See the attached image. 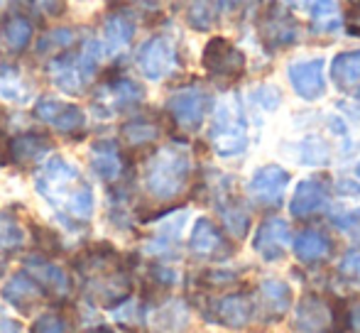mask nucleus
<instances>
[{"mask_svg":"<svg viewBox=\"0 0 360 333\" xmlns=\"http://www.w3.org/2000/svg\"><path fill=\"white\" fill-rule=\"evenodd\" d=\"M331 79L338 89H348L360 81V49L336 54V59L331 62Z\"/></svg>","mask_w":360,"mask_h":333,"instance_id":"obj_26","label":"nucleus"},{"mask_svg":"<svg viewBox=\"0 0 360 333\" xmlns=\"http://www.w3.org/2000/svg\"><path fill=\"white\" fill-rule=\"evenodd\" d=\"M292 306V289L282 280H267L260 287V309L267 321H277Z\"/></svg>","mask_w":360,"mask_h":333,"instance_id":"obj_19","label":"nucleus"},{"mask_svg":"<svg viewBox=\"0 0 360 333\" xmlns=\"http://www.w3.org/2000/svg\"><path fill=\"white\" fill-rule=\"evenodd\" d=\"M328 324V306L323 299L319 296L309 294L299 301L297 306V314H294V326L304 333H316V331H323Z\"/></svg>","mask_w":360,"mask_h":333,"instance_id":"obj_22","label":"nucleus"},{"mask_svg":"<svg viewBox=\"0 0 360 333\" xmlns=\"http://www.w3.org/2000/svg\"><path fill=\"white\" fill-rule=\"evenodd\" d=\"M152 277L157 282H162V285H174L176 280L174 270H169V267H152Z\"/></svg>","mask_w":360,"mask_h":333,"instance_id":"obj_41","label":"nucleus"},{"mask_svg":"<svg viewBox=\"0 0 360 333\" xmlns=\"http://www.w3.org/2000/svg\"><path fill=\"white\" fill-rule=\"evenodd\" d=\"M218 0H194L186 10V20L194 30H209L218 20Z\"/></svg>","mask_w":360,"mask_h":333,"instance_id":"obj_30","label":"nucleus"},{"mask_svg":"<svg viewBox=\"0 0 360 333\" xmlns=\"http://www.w3.org/2000/svg\"><path fill=\"white\" fill-rule=\"evenodd\" d=\"M209 138L221 157H236L248 148L245 115H243V108L236 98H226L218 103Z\"/></svg>","mask_w":360,"mask_h":333,"instance_id":"obj_3","label":"nucleus"},{"mask_svg":"<svg viewBox=\"0 0 360 333\" xmlns=\"http://www.w3.org/2000/svg\"><path fill=\"white\" fill-rule=\"evenodd\" d=\"M346 329L348 333H360V299L353 301L346 311Z\"/></svg>","mask_w":360,"mask_h":333,"instance_id":"obj_38","label":"nucleus"},{"mask_svg":"<svg viewBox=\"0 0 360 333\" xmlns=\"http://www.w3.org/2000/svg\"><path fill=\"white\" fill-rule=\"evenodd\" d=\"M328 250H331L328 238L314 228L302 230V233L294 238V255H297V260L304 262V265H311V262L323 260V257L328 255Z\"/></svg>","mask_w":360,"mask_h":333,"instance_id":"obj_24","label":"nucleus"},{"mask_svg":"<svg viewBox=\"0 0 360 333\" xmlns=\"http://www.w3.org/2000/svg\"><path fill=\"white\" fill-rule=\"evenodd\" d=\"M287 79L297 96L304 100H316L326 93V77H323L321 59H309V62H294L287 69Z\"/></svg>","mask_w":360,"mask_h":333,"instance_id":"obj_12","label":"nucleus"},{"mask_svg":"<svg viewBox=\"0 0 360 333\" xmlns=\"http://www.w3.org/2000/svg\"><path fill=\"white\" fill-rule=\"evenodd\" d=\"M101 57H103V44L98 39H89L79 52H64L62 57L54 59L49 64V77L67 93H81L98 72Z\"/></svg>","mask_w":360,"mask_h":333,"instance_id":"obj_2","label":"nucleus"},{"mask_svg":"<svg viewBox=\"0 0 360 333\" xmlns=\"http://www.w3.org/2000/svg\"><path fill=\"white\" fill-rule=\"evenodd\" d=\"M328 201V186L326 181H321L319 176L299 181V186L294 189L292 199H289V214L294 218H307L314 216L316 211H321Z\"/></svg>","mask_w":360,"mask_h":333,"instance_id":"obj_15","label":"nucleus"},{"mask_svg":"<svg viewBox=\"0 0 360 333\" xmlns=\"http://www.w3.org/2000/svg\"><path fill=\"white\" fill-rule=\"evenodd\" d=\"M289 184V171L280 164H265L252 174L248 194L262 206H280Z\"/></svg>","mask_w":360,"mask_h":333,"instance_id":"obj_10","label":"nucleus"},{"mask_svg":"<svg viewBox=\"0 0 360 333\" xmlns=\"http://www.w3.org/2000/svg\"><path fill=\"white\" fill-rule=\"evenodd\" d=\"M262 39H265L267 47H289L297 39V25L294 20L285 13L282 5H272L265 13L260 22Z\"/></svg>","mask_w":360,"mask_h":333,"instance_id":"obj_16","label":"nucleus"},{"mask_svg":"<svg viewBox=\"0 0 360 333\" xmlns=\"http://www.w3.org/2000/svg\"><path fill=\"white\" fill-rule=\"evenodd\" d=\"M25 243L22 223L8 211H0V250H15Z\"/></svg>","mask_w":360,"mask_h":333,"instance_id":"obj_32","label":"nucleus"},{"mask_svg":"<svg viewBox=\"0 0 360 333\" xmlns=\"http://www.w3.org/2000/svg\"><path fill=\"white\" fill-rule=\"evenodd\" d=\"M204 69L216 81H236L245 74V54L226 37H214L204 47Z\"/></svg>","mask_w":360,"mask_h":333,"instance_id":"obj_4","label":"nucleus"},{"mask_svg":"<svg viewBox=\"0 0 360 333\" xmlns=\"http://www.w3.org/2000/svg\"><path fill=\"white\" fill-rule=\"evenodd\" d=\"M297 10L307 13L314 20V27L319 32H333L341 27L338 18V0H289Z\"/></svg>","mask_w":360,"mask_h":333,"instance_id":"obj_20","label":"nucleus"},{"mask_svg":"<svg viewBox=\"0 0 360 333\" xmlns=\"http://www.w3.org/2000/svg\"><path fill=\"white\" fill-rule=\"evenodd\" d=\"M138 67L145 79L160 81L169 77L172 69L176 67V49L167 37H152L140 47L138 52Z\"/></svg>","mask_w":360,"mask_h":333,"instance_id":"obj_9","label":"nucleus"},{"mask_svg":"<svg viewBox=\"0 0 360 333\" xmlns=\"http://www.w3.org/2000/svg\"><path fill=\"white\" fill-rule=\"evenodd\" d=\"M39 8H42L44 13H49V15H59L64 10V3H62V0H39Z\"/></svg>","mask_w":360,"mask_h":333,"instance_id":"obj_42","label":"nucleus"},{"mask_svg":"<svg viewBox=\"0 0 360 333\" xmlns=\"http://www.w3.org/2000/svg\"><path fill=\"white\" fill-rule=\"evenodd\" d=\"M140 3H145V5H155L157 0H140Z\"/></svg>","mask_w":360,"mask_h":333,"instance_id":"obj_45","label":"nucleus"},{"mask_svg":"<svg viewBox=\"0 0 360 333\" xmlns=\"http://www.w3.org/2000/svg\"><path fill=\"white\" fill-rule=\"evenodd\" d=\"M243 0H226V5H231V8H236V5H240Z\"/></svg>","mask_w":360,"mask_h":333,"instance_id":"obj_44","label":"nucleus"},{"mask_svg":"<svg viewBox=\"0 0 360 333\" xmlns=\"http://www.w3.org/2000/svg\"><path fill=\"white\" fill-rule=\"evenodd\" d=\"M358 230H360V226H358Z\"/></svg>","mask_w":360,"mask_h":333,"instance_id":"obj_48","label":"nucleus"},{"mask_svg":"<svg viewBox=\"0 0 360 333\" xmlns=\"http://www.w3.org/2000/svg\"><path fill=\"white\" fill-rule=\"evenodd\" d=\"M32 230H34V240H37V245L42 248L44 255H57V252L62 250V243H59L54 230L39 228V226H32Z\"/></svg>","mask_w":360,"mask_h":333,"instance_id":"obj_36","label":"nucleus"},{"mask_svg":"<svg viewBox=\"0 0 360 333\" xmlns=\"http://www.w3.org/2000/svg\"><path fill=\"white\" fill-rule=\"evenodd\" d=\"M292 243V230L285 218H267L260 223L252 240V248L265 262H277L285 257V252Z\"/></svg>","mask_w":360,"mask_h":333,"instance_id":"obj_11","label":"nucleus"},{"mask_svg":"<svg viewBox=\"0 0 360 333\" xmlns=\"http://www.w3.org/2000/svg\"><path fill=\"white\" fill-rule=\"evenodd\" d=\"M30 333H72V324L57 311H47V314L34 319Z\"/></svg>","mask_w":360,"mask_h":333,"instance_id":"obj_33","label":"nucleus"},{"mask_svg":"<svg viewBox=\"0 0 360 333\" xmlns=\"http://www.w3.org/2000/svg\"><path fill=\"white\" fill-rule=\"evenodd\" d=\"M302 150H304V155L299 157V162H304V164H323V162H328V150L319 138L302 140Z\"/></svg>","mask_w":360,"mask_h":333,"instance_id":"obj_34","label":"nucleus"},{"mask_svg":"<svg viewBox=\"0 0 360 333\" xmlns=\"http://www.w3.org/2000/svg\"><path fill=\"white\" fill-rule=\"evenodd\" d=\"M252 316H255V301H252L250 294H243V292H233V294L211 299L209 311H206V319L233 331L245 329L252 321Z\"/></svg>","mask_w":360,"mask_h":333,"instance_id":"obj_6","label":"nucleus"},{"mask_svg":"<svg viewBox=\"0 0 360 333\" xmlns=\"http://www.w3.org/2000/svg\"><path fill=\"white\" fill-rule=\"evenodd\" d=\"M74 42V30H54V32L44 34L42 39H39V54L42 52H49V49H59V47H69V44Z\"/></svg>","mask_w":360,"mask_h":333,"instance_id":"obj_35","label":"nucleus"},{"mask_svg":"<svg viewBox=\"0 0 360 333\" xmlns=\"http://www.w3.org/2000/svg\"><path fill=\"white\" fill-rule=\"evenodd\" d=\"M189 250L201 257H226L228 243L218 226L211 218H199L191 228L189 235Z\"/></svg>","mask_w":360,"mask_h":333,"instance_id":"obj_17","label":"nucleus"},{"mask_svg":"<svg viewBox=\"0 0 360 333\" xmlns=\"http://www.w3.org/2000/svg\"><path fill=\"white\" fill-rule=\"evenodd\" d=\"M64 209H67V214L74 216V218L89 221L91 216H94V209H96L94 191H91V186L81 181V184L76 186L72 194L67 196V201H64Z\"/></svg>","mask_w":360,"mask_h":333,"instance_id":"obj_28","label":"nucleus"},{"mask_svg":"<svg viewBox=\"0 0 360 333\" xmlns=\"http://www.w3.org/2000/svg\"><path fill=\"white\" fill-rule=\"evenodd\" d=\"M79 184H81L79 169H76L72 162H67L64 157L49 159V162L42 166V174H39V179H37L39 194L47 196L52 204H57V201L62 199V194H64V201H67V196L72 194Z\"/></svg>","mask_w":360,"mask_h":333,"instance_id":"obj_7","label":"nucleus"},{"mask_svg":"<svg viewBox=\"0 0 360 333\" xmlns=\"http://www.w3.org/2000/svg\"><path fill=\"white\" fill-rule=\"evenodd\" d=\"M123 138L128 140L130 145H147V143H155L157 135H160V128H157L152 120H145V118H135V120H128V123L120 128Z\"/></svg>","mask_w":360,"mask_h":333,"instance_id":"obj_31","label":"nucleus"},{"mask_svg":"<svg viewBox=\"0 0 360 333\" xmlns=\"http://www.w3.org/2000/svg\"><path fill=\"white\" fill-rule=\"evenodd\" d=\"M338 270H341V275L351 277V280H360V250L348 252L341 260V265H338Z\"/></svg>","mask_w":360,"mask_h":333,"instance_id":"obj_37","label":"nucleus"},{"mask_svg":"<svg viewBox=\"0 0 360 333\" xmlns=\"http://www.w3.org/2000/svg\"><path fill=\"white\" fill-rule=\"evenodd\" d=\"M91 166L103 181H115L123 171L120 150L113 140H101L91 148Z\"/></svg>","mask_w":360,"mask_h":333,"instance_id":"obj_21","label":"nucleus"},{"mask_svg":"<svg viewBox=\"0 0 360 333\" xmlns=\"http://www.w3.org/2000/svg\"><path fill=\"white\" fill-rule=\"evenodd\" d=\"M0 34H3L5 47L13 49V52H22V49L32 42L34 27L25 15L10 13V15H5L3 22H0Z\"/></svg>","mask_w":360,"mask_h":333,"instance_id":"obj_23","label":"nucleus"},{"mask_svg":"<svg viewBox=\"0 0 360 333\" xmlns=\"http://www.w3.org/2000/svg\"><path fill=\"white\" fill-rule=\"evenodd\" d=\"M34 115H37L44 125H49V128L59 130V133H64V135L79 133L86 125L84 110L76 103H69V100L39 98L37 103H34Z\"/></svg>","mask_w":360,"mask_h":333,"instance_id":"obj_8","label":"nucleus"},{"mask_svg":"<svg viewBox=\"0 0 360 333\" xmlns=\"http://www.w3.org/2000/svg\"><path fill=\"white\" fill-rule=\"evenodd\" d=\"M358 98H360V91H358Z\"/></svg>","mask_w":360,"mask_h":333,"instance_id":"obj_47","label":"nucleus"},{"mask_svg":"<svg viewBox=\"0 0 360 333\" xmlns=\"http://www.w3.org/2000/svg\"><path fill=\"white\" fill-rule=\"evenodd\" d=\"M346 27L351 30L353 34H358V37H360V0L351 3V8H348V13H346Z\"/></svg>","mask_w":360,"mask_h":333,"instance_id":"obj_39","label":"nucleus"},{"mask_svg":"<svg viewBox=\"0 0 360 333\" xmlns=\"http://www.w3.org/2000/svg\"><path fill=\"white\" fill-rule=\"evenodd\" d=\"M0 333H22V324L0 311Z\"/></svg>","mask_w":360,"mask_h":333,"instance_id":"obj_40","label":"nucleus"},{"mask_svg":"<svg viewBox=\"0 0 360 333\" xmlns=\"http://www.w3.org/2000/svg\"><path fill=\"white\" fill-rule=\"evenodd\" d=\"M89 333H115V331H113V329H108V326H98V329L89 331Z\"/></svg>","mask_w":360,"mask_h":333,"instance_id":"obj_43","label":"nucleus"},{"mask_svg":"<svg viewBox=\"0 0 360 333\" xmlns=\"http://www.w3.org/2000/svg\"><path fill=\"white\" fill-rule=\"evenodd\" d=\"M135 34V25L130 22L125 15H113V18H108V22H105L103 27V52L108 54H118L120 49L128 47V42L133 39Z\"/></svg>","mask_w":360,"mask_h":333,"instance_id":"obj_25","label":"nucleus"},{"mask_svg":"<svg viewBox=\"0 0 360 333\" xmlns=\"http://www.w3.org/2000/svg\"><path fill=\"white\" fill-rule=\"evenodd\" d=\"M191 176V157L181 148H162L147 162L145 186L155 199H176L186 189Z\"/></svg>","mask_w":360,"mask_h":333,"instance_id":"obj_1","label":"nucleus"},{"mask_svg":"<svg viewBox=\"0 0 360 333\" xmlns=\"http://www.w3.org/2000/svg\"><path fill=\"white\" fill-rule=\"evenodd\" d=\"M218 211H221L223 226H226V230L233 238H243V235L248 233V228H250V216H248L245 206H243L240 201L228 196V199H223L221 204H218Z\"/></svg>","mask_w":360,"mask_h":333,"instance_id":"obj_27","label":"nucleus"},{"mask_svg":"<svg viewBox=\"0 0 360 333\" xmlns=\"http://www.w3.org/2000/svg\"><path fill=\"white\" fill-rule=\"evenodd\" d=\"M47 152H52V140L42 133H22L8 143L10 162H39Z\"/></svg>","mask_w":360,"mask_h":333,"instance_id":"obj_18","label":"nucleus"},{"mask_svg":"<svg viewBox=\"0 0 360 333\" xmlns=\"http://www.w3.org/2000/svg\"><path fill=\"white\" fill-rule=\"evenodd\" d=\"M356 171H358V176H360V164H358V166H356Z\"/></svg>","mask_w":360,"mask_h":333,"instance_id":"obj_46","label":"nucleus"},{"mask_svg":"<svg viewBox=\"0 0 360 333\" xmlns=\"http://www.w3.org/2000/svg\"><path fill=\"white\" fill-rule=\"evenodd\" d=\"M39 287H42L47 294H57V296H67L69 289H72V282H69V275L62 270L59 265H54L49 257H27L25 260V270Z\"/></svg>","mask_w":360,"mask_h":333,"instance_id":"obj_13","label":"nucleus"},{"mask_svg":"<svg viewBox=\"0 0 360 333\" xmlns=\"http://www.w3.org/2000/svg\"><path fill=\"white\" fill-rule=\"evenodd\" d=\"M211 108V98L204 89L199 86H189V89H181L167 100V110L174 118V123L179 125L186 133H194L201 128V123L206 120V113Z\"/></svg>","mask_w":360,"mask_h":333,"instance_id":"obj_5","label":"nucleus"},{"mask_svg":"<svg viewBox=\"0 0 360 333\" xmlns=\"http://www.w3.org/2000/svg\"><path fill=\"white\" fill-rule=\"evenodd\" d=\"M0 294H3V299L8 301V304H13L15 309L32 311L42 304L44 296H47V292H44L42 287H39L37 282L27 275V272H18V275H13L8 282H5L3 289H0Z\"/></svg>","mask_w":360,"mask_h":333,"instance_id":"obj_14","label":"nucleus"},{"mask_svg":"<svg viewBox=\"0 0 360 333\" xmlns=\"http://www.w3.org/2000/svg\"><path fill=\"white\" fill-rule=\"evenodd\" d=\"M105 98L113 103V108H125L143 98V89L130 79H115L105 86Z\"/></svg>","mask_w":360,"mask_h":333,"instance_id":"obj_29","label":"nucleus"}]
</instances>
